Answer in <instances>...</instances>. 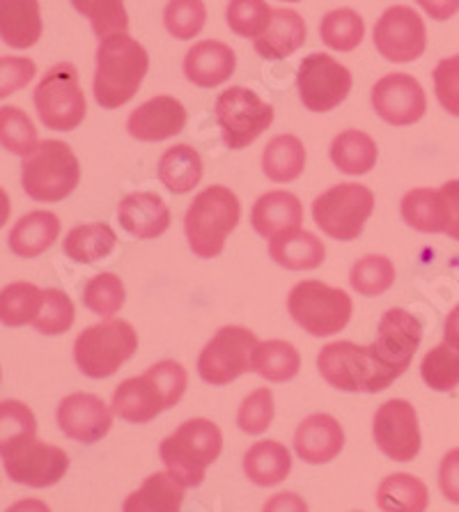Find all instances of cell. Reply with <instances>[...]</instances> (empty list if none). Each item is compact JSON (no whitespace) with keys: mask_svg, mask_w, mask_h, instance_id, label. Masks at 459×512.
Instances as JSON below:
<instances>
[{"mask_svg":"<svg viewBox=\"0 0 459 512\" xmlns=\"http://www.w3.org/2000/svg\"><path fill=\"white\" fill-rule=\"evenodd\" d=\"M331 161L340 173L349 177L368 175L377 166L379 147L372 136L359 129H347L333 138L331 143Z\"/></svg>","mask_w":459,"mask_h":512,"instance_id":"836d02e7","label":"cell"},{"mask_svg":"<svg viewBox=\"0 0 459 512\" xmlns=\"http://www.w3.org/2000/svg\"><path fill=\"white\" fill-rule=\"evenodd\" d=\"M317 370L324 382L345 393H377L375 366L368 345L338 340L322 347L317 354Z\"/></svg>","mask_w":459,"mask_h":512,"instance_id":"2e32d148","label":"cell"},{"mask_svg":"<svg viewBox=\"0 0 459 512\" xmlns=\"http://www.w3.org/2000/svg\"><path fill=\"white\" fill-rule=\"evenodd\" d=\"M375 212V193L368 186L345 182L326 189L313 203V219L326 237L354 242Z\"/></svg>","mask_w":459,"mask_h":512,"instance_id":"ba28073f","label":"cell"},{"mask_svg":"<svg viewBox=\"0 0 459 512\" xmlns=\"http://www.w3.org/2000/svg\"><path fill=\"white\" fill-rule=\"evenodd\" d=\"M434 21H448L459 12V0H416Z\"/></svg>","mask_w":459,"mask_h":512,"instance_id":"6f0895ef","label":"cell"},{"mask_svg":"<svg viewBox=\"0 0 459 512\" xmlns=\"http://www.w3.org/2000/svg\"><path fill=\"white\" fill-rule=\"evenodd\" d=\"M237 69V56L225 42L202 40L184 56V76L198 88H219Z\"/></svg>","mask_w":459,"mask_h":512,"instance_id":"7402d4cb","label":"cell"},{"mask_svg":"<svg viewBox=\"0 0 459 512\" xmlns=\"http://www.w3.org/2000/svg\"><path fill=\"white\" fill-rule=\"evenodd\" d=\"M163 23L175 40H193L207 23V7L202 0H168L163 10Z\"/></svg>","mask_w":459,"mask_h":512,"instance_id":"c3c4849f","label":"cell"},{"mask_svg":"<svg viewBox=\"0 0 459 512\" xmlns=\"http://www.w3.org/2000/svg\"><path fill=\"white\" fill-rule=\"evenodd\" d=\"M287 310L303 331L315 338L336 336L347 327L354 313V301L345 290L322 281H301L290 290Z\"/></svg>","mask_w":459,"mask_h":512,"instance_id":"52a82bcc","label":"cell"},{"mask_svg":"<svg viewBox=\"0 0 459 512\" xmlns=\"http://www.w3.org/2000/svg\"><path fill=\"white\" fill-rule=\"evenodd\" d=\"M285 3H301V0H285Z\"/></svg>","mask_w":459,"mask_h":512,"instance_id":"6125c7cd","label":"cell"},{"mask_svg":"<svg viewBox=\"0 0 459 512\" xmlns=\"http://www.w3.org/2000/svg\"><path fill=\"white\" fill-rule=\"evenodd\" d=\"M72 5L76 7V12L90 21L99 42L111 35L127 33L129 14L124 0H72Z\"/></svg>","mask_w":459,"mask_h":512,"instance_id":"ee69618b","label":"cell"},{"mask_svg":"<svg viewBox=\"0 0 459 512\" xmlns=\"http://www.w3.org/2000/svg\"><path fill=\"white\" fill-rule=\"evenodd\" d=\"M83 306L104 320H113L120 313L124 301H127V290L120 276L104 271V274L92 276L88 283L83 285Z\"/></svg>","mask_w":459,"mask_h":512,"instance_id":"ab89813d","label":"cell"},{"mask_svg":"<svg viewBox=\"0 0 459 512\" xmlns=\"http://www.w3.org/2000/svg\"><path fill=\"white\" fill-rule=\"evenodd\" d=\"M349 285L363 297H379L395 285V265L386 255H365L349 271Z\"/></svg>","mask_w":459,"mask_h":512,"instance_id":"b9f144b4","label":"cell"},{"mask_svg":"<svg viewBox=\"0 0 459 512\" xmlns=\"http://www.w3.org/2000/svg\"><path fill=\"white\" fill-rule=\"evenodd\" d=\"M372 108L381 120L391 127H411L423 120L427 111V97L423 85L411 74H386L372 88Z\"/></svg>","mask_w":459,"mask_h":512,"instance_id":"e0dca14e","label":"cell"},{"mask_svg":"<svg viewBox=\"0 0 459 512\" xmlns=\"http://www.w3.org/2000/svg\"><path fill=\"white\" fill-rule=\"evenodd\" d=\"M115 246H118V235L108 223H83L69 230L62 239V251L79 265H95L99 260H106Z\"/></svg>","mask_w":459,"mask_h":512,"instance_id":"d6a6232c","label":"cell"},{"mask_svg":"<svg viewBox=\"0 0 459 512\" xmlns=\"http://www.w3.org/2000/svg\"><path fill=\"white\" fill-rule=\"evenodd\" d=\"M37 65L30 58L3 56L0 58V99L14 95L35 79Z\"/></svg>","mask_w":459,"mask_h":512,"instance_id":"f5cc1de1","label":"cell"},{"mask_svg":"<svg viewBox=\"0 0 459 512\" xmlns=\"http://www.w3.org/2000/svg\"><path fill=\"white\" fill-rule=\"evenodd\" d=\"M292 453L280 441H255L244 455V473L253 485L276 487L290 476Z\"/></svg>","mask_w":459,"mask_h":512,"instance_id":"f1b7e54d","label":"cell"},{"mask_svg":"<svg viewBox=\"0 0 459 512\" xmlns=\"http://www.w3.org/2000/svg\"><path fill=\"white\" fill-rule=\"evenodd\" d=\"M35 108L44 127L51 131H74L85 120L88 102L79 69L72 62H58L42 76L35 90Z\"/></svg>","mask_w":459,"mask_h":512,"instance_id":"9c48e42d","label":"cell"},{"mask_svg":"<svg viewBox=\"0 0 459 512\" xmlns=\"http://www.w3.org/2000/svg\"><path fill=\"white\" fill-rule=\"evenodd\" d=\"M301 370V354L287 340H267L253 352V372L271 384L292 382Z\"/></svg>","mask_w":459,"mask_h":512,"instance_id":"8d00e7d4","label":"cell"},{"mask_svg":"<svg viewBox=\"0 0 459 512\" xmlns=\"http://www.w3.org/2000/svg\"><path fill=\"white\" fill-rule=\"evenodd\" d=\"M372 437H375L377 448L388 457V460H416L420 446H423L416 407L404 398L386 400L375 414Z\"/></svg>","mask_w":459,"mask_h":512,"instance_id":"5bb4252c","label":"cell"},{"mask_svg":"<svg viewBox=\"0 0 459 512\" xmlns=\"http://www.w3.org/2000/svg\"><path fill=\"white\" fill-rule=\"evenodd\" d=\"M81 182V164L62 141H42L21 161V184L35 203H62Z\"/></svg>","mask_w":459,"mask_h":512,"instance_id":"277c9868","label":"cell"},{"mask_svg":"<svg viewBox=\"0 0 459 512\" xmlns=\"http://www.w3.org/2000/svg\"><path fill=\"white\" fill-rule=\"evenodd\" d=\"M182 503L184 487L175 483L168 471H157L124 499L122 512H180Z\"/></svg>","mask_w":459,"mask_h":512,"instance_id":"1f68e13d","label":"cell"},{"mask_svg":"<svg viewBox=\"0 0 459 512\" xmlns=\"http://www.w3.org/2000/svg\"><path fill=\"white\" fill-rule=\"evenodd\" d=\"M147 375L159 384V389L163 391V395H166L168 409H173L177 402L184 398L186 386H189V375H186V370L180 361L163 359L159 363H154L152 368H147Z\"/></svg>","mask_w":459,"mask_h":512,"instance_id":"f907efd6","label":"cell"},{"mask_svg":"<svg viewBox=\"0 0 459 512\" xmlns=\"http://www.w3.org/2000/svg\"><path fill=\"white\" fill-rule=\"evenodd\" d=\"M147 69H150V56L134 37L118 33L101 40L95 81H92L97 104L106 111L129 104L143 85Z\"/></svg>","mask_w":459,"mask_h":512,"instance_id":"6da1fadb","label":"cell"},{"mask_svg":"<svg viewBox=\"0 0 459 512\" xmlns=\"http://www.w3.org/2000/svg\"><path fill=\"white\" fill-rule=\"evenodd\" d=\"M303 205L290 191H267L255 200L251 223L264 239H274L283 232L301 228Z\"/></svg>","mask_w":459,"mask_h":512,"instance_id":"cb8c5ba5","label":"cell"},{"mask_svg":"<svg viewBox=\"0 0 459 512\" xmlns=\"http://www.w3.org/2000/svg\"><path fill=\"white\" fill-rule=\"evenodd\" d=\"M42 299L44 290H40L35 283L17 281L5 285L0 290V322L10 329L33 324L35 317L40 315Z\"/></svg>","mask_w":459,"mask_h":512,"instance_id":"74e56055","label":"cell"},{"mask_svg":"<svg viewBox=\"0 0 459 512\" xmlns=\"http://www.w3.org/2000/svg\"><path fill=\"white\" fill-rule=\"evenodd\" d=\"M186 108L180 99L161 95L147 99L129 115L127 129L131 138L140 143H159L182 134L186 127Z\"/></svg>","mask_w":459,"mask_h":512,"instance_id":"d6986e66","label":"cell"},{"mask_svg":"<svg viewBox=\"0 0 459 512\" xmlns=\"http://www.w3.org/2000/svg\"><path fill=\"white\" fill-rule=\"evenodd\" d=\"M420 377L432 391L446 393L459 386V347L443 340L425 354L420 363Z\"/></svg>","mask_w":459,"mask_h":512,"instance_id":"60d3db41","label":"cell"},{"mask_svg":"<svg viewBox=\"0 0 459 512\" xmlns=\"http://www.w3.org/2000/svg\"><path fill=\"white\" fill-rule=\"evenodd\" d=\"M400 214L409 228L425 235H446L448 205L441 189H411L402 198Z\"/></svg>","mask_w":459,"mask_h":512,"instance_id":"4dcf8cb0","label":"cell"},{"mask_svg":"<svg viewBox=\"0 0 459 512\" xmlns=\"http://www.w3.org/2000/svg\"><path fill=\"white\" fill-rule=\"evenodd\" d=\"M138 352V333L127 320H104L74 340V361L85 377L108 379Z\"/></svg>","mask_w":459,"mask_h":512,"instance_id":"8992f818","label":"cell"},{"mask_svg":"<svg viewBox=\"0 0 459 512\" xmlns=\"http://www.w3.org/2000/svg\"><path fill=\"white\" fill-rule=\"evenodd\" d=\"M113 409L95 393H72L60 400L56 418L67 439L97 444L113 428Z\"/></svg>","mask_w":459,"mask_h":512,"instance_id":"ac0fdd59","label":"cell"},{"mask_svg":"<svg viewBox=\"0 0 459 512\" xmlns=\"http://www.w3.org/2000/svg\"><path fill=\"white\" fill-rule=\"evenodd\" d=\"M111 409L124 423L145 425L161 416L168 409V402L159 384L145 372L140 377L124 379L113 393Z\"/></svg>","mask_w":459,"mask_h":512,"instance_id":"ffe728a7","label":"cell"},{"mask_svg":"<svg viewBox=\"0 0 459 512\" xmlns=\"http://www.w3.org/2000/svg\"><path fill=\"white\" fill-rule=\"evenodd\" d=\"M269 255L287 271H313L324 265L326 246L315 232L297 228L269 239Z\"/></svg>","mask_w":459,"mask_h":512,"instance_id":"83f0119b","label":"cell"},{"mask_svg":"<svg viewBox=\"0 0 459 512\" xmlns=\"http://www.w3.org/2000/svg\"><path fill=\"white\" fill-rule=\"evenodd\" d=\"M223 451V432L209 418H191L161 441L159 455L168 476L184 490L202 485Z\"/></svg>","mask_w":459,"mask_h":512,"instance_id":"7a4b0ae2","label":"cell"},{"mask_svg":"<svg viewBox=\"0 0 459 512\" xmlns=\"http://www.w3.org/2000/svg\"><path fill=\"white\" fill-rule=\"evenodd\" d=\"M159 180L175 196H184L191 193L202 180L205 173V164L196 147L191 145H175L168 147L159 159Z\"/></svg>","mask_w":459,"mask_h":512,"instance_id":"f546056e","label":"cell"},{"mask_svg":"<svg viewBox=\"0 0 459 512\" xmlns=\"http://www.w3.org/2000/svg\"><path fill=\"white\" fill-rule=\"evenodd\" d=\"M306 37L308 28L301 14L280 7V10H274V14H271L267 30L258 40H253V46L264 60H283L297 53L306 44Z\"/></svg>","mask_w":459,"mask_h":512,"instance_id":"4316f807","label":"cell"},{"mask_svg":"<svg viewBox=\"0 0 459 512\" xmlns=\"http://www.w3.org/2000/svg\"><path fill=\"white\" fill-rule=\"evenodd\" d=\"M10 214H12L10 196H7L3 186H0V228H5V223L10 221Z\"/></svg>","mask_w":459,"mask_h":512,"instance_id":"94428289","label":"cell"},{"mask_svg":"<svg viewBox=\"0 0 459 512\" xmlns=\"http://www.w3.org/2000/svg\"><path fill=\"white\" fill-rule=\"evenodd\" d=\"M274 414V391H271L269 386H260V389L248 393V398L241 402V407L237 411V425L241 432L251 434V437H260V434L271 428Z\"/></svg>","mask_w":459,"mask_h":512,"instance_id":"681fc988","label":"cell"},{"mask_svg":"<svg viewBox=\"0 0 459 512\" xmlns=\"http://www.w3.org/2000/svg\"><path fill=\"white\" fill-rule=\"evenodd\" d=\"M3 467L12 483L46 490L67 476L69 455L60 446L30 437L3 455Z\"/></svg>","mask_w":459,"mask_h":512,"instance_id":"4fadbf2b","label":"cell"},{"mask_svg":"<svg viewBox=\"0 0 459 512\" xmlns=\"http://www.w3.org/2000/svg\"><path fill=\"white\" fill-rule=\"evenodd\" d=\"M37 145L40 138L28 113L19 106H0V147L17 157H28Z\"/></svg>","mask_w":459,"mask_h":512,"instance_id":"7bdbcfd3","label":"cell"},{"mask_svg":"<svg viewBox=\"0 0 459 512\" xmlns=\"http://www.w3.org/2000/svg\"><path fill=\"white\" fill-rule=\"evenodd\" d=\"M443 198L448 205V228L446 235L459 242V180H450L441 186Z\"/></svg>","mask_w":459,"mask_h":512,"instance_id":"11a10c76","label":"cell"},{"mask_svg":"<svg viewBox=\"0 0 459 512\" xmlns=\"http://www.w3.org/2000/svg\"><path fill=\"white\" fill-rule=\"evenodd\" d=\"M420 340H423V324L414 313L404 308L386 310L379 320L375 343L368 345L372 366H375L377 393L386 391L395 379L409 370Z\"/></svg>","mask_w":459,"mask_h":512,"instance_id":"5b68a950","label":"cell"},{"mask_svg":"<svg viewBox=\"0 0 459 512\" xmlns=\"http://www.w3.org/2000/svg\"><path fill=\"white\" fill-rule=\"evenodd\" d=\"M216 122H219L225 147L244 150L271 127L274 106L258 97V92L232 85L216 99Z\"/></svg>","mask_w":459,"mask_h":512,"instance_id":"30bf717a","label":"cell"},{"mask_svg":"<svg viewBox=\"0 0 459 512\" xmlns=\"http://www.w3.org/2000/svg\"><path fill=\"white\" fill-rule=\"evenodd\" d=\"M30 437H37L35 411L21 400H0V457Z\"/></svg>","mask_w":459,"mask_h":512,"instance_id":"f6af8a7d","label":"cell"},{"mask_svg":"<svg viewBox=\"0 0 459 512\" xmlns=\"http://www.w3.org/2000/svg\"><path fill=\"white\" fill-rule=\"evenodd\" d=\"M345 448V430L331 414H310L294 432V451L306 464H329Z\"/></svg>","mask_w":459,"mask_h":512,"instance_id":"44dd1931","label":"cell"},{"mask_svg":"<svg viewBox=\"0 0 459 512\" xmlns=\"http://www.w3.org/2000/svg\"><path fill=\"white\" fill-rule=\"evenodd\" d=\"M118 221L124 232L147 242V239L161 237L170 228L173 216H170V209L159 193L138 191L122 198L118 205Z\"/></svg>","mask_w":459,"mask_h":512,"instance_id":"603a6c76","label":"cell"},{"mask_svg":"<svg viewBox=\"0 0 459 512\" xmlns=\"http://www.w3.org/2000/svg\"><path fill=\"white\" fill-rule=\"evenodd\" d=\"M434 92L443 111L459 118V56L443 58L434 69Z\"/></svg>","mask_w":459,"mask_h":512,"instance_id":"816d5d0a","label":"cell"},{"mask_svg":"<svg viewBox=\"0 0 459 512\" xmlns=\"http://www.w3.org/2000/svg\"><path fill=\"white\" fill-rule=\"evenodd\" d=\"M241 221V203L228 186L214 184L200 191L186 209L184 232L193 255L202 260L219 258L230 232Z\"/></svg>","mask_w":459,"mask_h":512,"instance_id":"3957f363","label":"cell"},{"mask_svg":"<svg viewBox=\"0 0 459 512\" xmlns=\"http://www.w3.org/2000/svg\"><path fill=\"white\" fill-rule=\"evenodd\" d=\"M271 14L274 10L267 5V0H230L225 19L235 35L244 40H258L271 23Z\"/></svg>","mask_w":459,"mask_h":512,"instance_id":"7dc6e473","label":"cell"},{"mask_svg":"<svg viewBox=\"0 0 459 512\" xmlns=\"http://www.w3.org/2000/svg\"><path fill=\"white\" fill-rule=\"evenodd\" d=\"M76 308L74 301L58 287H46L40 315L35 317L33 327L44 336H62L74 327Z\"/></svg>","mask_w":459,"mask_h":512,"instance_id":"bcb514c9","label":"cell"},{"mask_svg":"<svg viewBox=\"0 0 459 512\" xmlns=\"http://www.w3.org/2000/svg\"><path fill=\"white\" fill-rule=\"evenodd\" d=\"M42 33L40 0H0V40L10 49H30L40 42Z\"/></svg>","mask_w":459,"mask_h":512,"instance_id":"484cf974","label":"cell"},{"mask_svg":"<svg viewBox=\"0 0 459 512\" xmlns=\"http://www.w3.org/2000/svg\"><path fill=\"white\" fill-rule=\"evenodd\" d=\"M5 512H53L49 506L42 499H21L17 503H12L10 508H7Z\"/></svg>","mask_w":459,"mask_h":512,"instance_id":"91938a15","label":"cell"},{"mask_svg":"<svg viewBox=\"0 0 459 512\" xmlns=\"http://www.w3.org/2000/svg\"><path fill=\"white\" fill-rule=\"evenodd\" d=\"M375 49L388 62L407 65L425 53L427 28L414 7L393 5L381 14L375 26Z\"/></svg>","mask_w":459,"mask_h":512,"instance_id":"9a60e30c","label":"cell"},{"mask_svg":"<svg viewBox=\"0 0 459 512\" xmlns=\"http://www.w3.org/2000/svg\"><path fill=\"white\" fill-rule=\"evenodd\" d=\"M352 83V72L326 53H310L299 65V99L313 113H329L338 108L352 92Z\"/></svg>","mask_w":459,"mask_h":512,"instance_id":"7c38bea8","label":"cell"},{"mask_svg":"<svg viewBox=\"0 0 459 512\" xmlns=\"http://www.w3.org/2000/svg\"><path fill=\"white\" fill-rule=\"evenodd\" d=\"M60 219L53 212H46V209H35V212L23 214L21 219L14 223L10 230V237H7V244H10V251L23 260L40 258L42 253L49 251V248L56 244L60 237Z\"/></svg>","mask_w":459,"mask_h":512,"instance_id":"d4e9b609","label":"cell"},{"mask_svg":"<svg viewBox=\"0 0 459 512\" xmlns=\"http://www.w3.org/2000/svg\"><path fill=\"white\" fill-rule=\"evenodd\" d=\"M0 379H3V368H0Z\"/></svg>","mask_w":459,"mask_h":512,"instance_id":"be15d7a7","label":"cell"},{"mask_svg":"<svg viewBox=\"0 0 459 512\" xmlns=\"http://www.w3.org/2000/svg\"><path fill=\"white\" fill-rule=\"evenodd\" d=\"M258 345L260 340L251 329L237 324L221 327L198 356L200 379L212 386L232 384L253 370V352Z\"/></svg>","mask_w":459,"mask_h":512,"instance_id":"8fae6325","label":"cell"},{"mask_svg":"<svg viewBox=\"0 0 459 512\" xmlns=\"http://www.w3.org/2000/svg\"><path fill=\"white\" fill-rule=\"evenodd\" d=\"M262 512H310L308 503L297 492H278L264 503Z\"/></svg>","mask_w":459,"mask_h":512,"instance_id":"9f6ffc18","label":"cell"},{"mask_svg":"<svg viewBox=\"0 0 459 512\" xmlns=\"http://www.w3.org/2000/svg\"><path fill=\"white\" fill-rule=\"evenodd\" d=\"M322 42L333 51L349 53L363 42L365 37V21L359 12L340 7L324 14L320 23Z\"/></svg>","mask_w":459,"mask_h":512,"instance_id":"f35d334b","label":"cell"},{"mask_svg":"<svg viewBox=\"0 0 459 512\" xmlns=\"http://www.w3.org/2000/svg\"><path fill=\"white\" fill-rule=\"evenodd\" d=\"M306 170V147L292 134L271 138L262 152V173L276 184L294 182Z\"/></svg>","mask_w":459,"mask_h":512,"instance_id":"e575fe53","label":"cell"},{"mask_svg":"<svg viewBox=\"0 0 459 512\" xmlns=\"http://www.w3.org/2000/svg\"><path fill=\"white\" fill-rule=\"evenodd\" d=\"M439 487L446 501L459 506V448H453L443 455L439 467Z\"/></svg>","mask_w":459,"mask_h":512,"instance_id":"db71d44e","label":"cell"},{"mask_svg":"<svg viewBox=\"0 0 459 512\" xmlns=\"http://www.w3.org/2000/svg\"><path fill=\"white\" fill-rule=\"evenodd\" d=\"M443 340L459 347V304L453 308V313L446 317V327H443Z\"/></svg>","mask_w":459,"mask_h":512,"instance_id":"680465c9","label":"cell"},{"mask_svg":"<svg viewBox=\"0 0 459 512\" xmlns=\"http://www.w3.org/2000/svg\"><path fill=\"white\" fill-rule=\"evenodd\" d=\"M381 512H425L430 506V490L411 473H391L377 487Z\"/></svg>","mask_w":459,"mask_h":512,"instance_id":"d590c367","label":"cell"}]
</instances>
